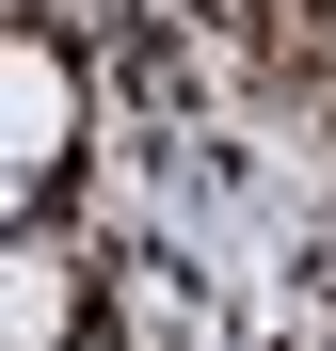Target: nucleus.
Returning <instances> with one entry per match:
<instances>
[{
    "label": "nucleus",
    "instance_id": "f257e3e1",
    "mask_svg": "<svg viewBox=\"0 0 336 351\" xmlns=\"http://www.w3.org/2000/svg\"><path fill=\"white\" fill-rule=\"evenodd\" d=\"M0 96H16V223H32V208H48V176H65V144H80V64H65L48 32H16Z\"/></svg>",
    "mask_w": 336,
    "mask_h": 351
},
{
    "label": "nucleus",
    "instance_id": "f03ea898",
    "mask_svg": "<svg viewBox=\"0 0 336 351\" xmlns=\"http://www.w3.org/2000/svg\"><path fill=\"white\" fill-rule=\"evenodd\" d=\"M80 351H112V335H80Z\"/></svg>",
    "mask_w": 336,
    "mask_h": 351
}]
</instances>
